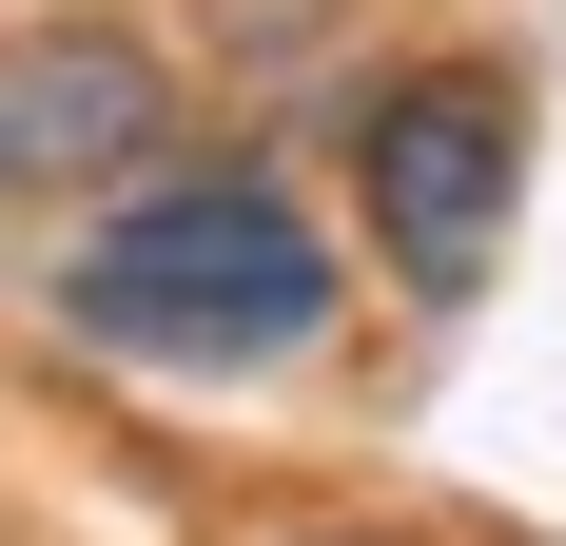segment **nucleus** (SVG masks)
<instances>
[{"label":"nucleus","mask_w":566,"mask_h":546,"mask_svg":"<svg viewBox=\"0 0 566 546\" xmlns=\"http://www.w3.org/2000/svg\"><path fill=\"white\" fill-rule=\"evenodd\" d=\"M333 313H352V254L313 234V196L274 157H157V176H117V216L59 254V332L117 351V371H176V390L293 371Z\"/></svg>","instance_id":"obj_1"},{"label":"nucleus","mask_w":566,"mask_h":546,"mask_svg":"<svg viewBox=\"0 0 566 546\" xmlns=\"http://www.w3.org/2000/svg\"><path fill=\"white\" fill-rule=\"evenodd\" d=\"M333 157H352V216H371V273L430 293V313H469L489 254H509V216H527V78H489V59L352 78Z\"/></svg>","instance_id":"obj_2"},{"label":"nucleus","mask_w":566,"mask_h":546,"mask_svg":"<svg viewBox=\"0 0 566 546\" xmlns=\"http://www.w3.org/2000/svg\"><path fill=\"white\" fill-rule=\"evenodd\" d=\"M176 157V59L137 20H20L0 40V196H117Z\"/></svg>","instance_id":"obj_3"},{"label":"nucleus","mask_w":566,"mask_h":546,"mask_svg":"<svg viewBox=\"0 0 566 546\" xmlns=\"http://www.w3.org/2000/svg\"><path fill=\"white\" fill-rule=\"evenodd\" d=\"M293 546H391V527H293Z\"/></svg>","instance_id":"obj_4"}]
</instances>
